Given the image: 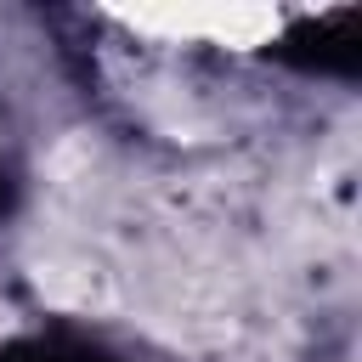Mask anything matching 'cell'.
Wrapping results in <instances>:
<instances>
[{
  "label": "cell",
  "mask_w": 362,
  "mask_h": 362,
  "mask_svg": "<svg viewBox=\"0 0 362 362\" xmlns=\"http://www.w3.org/2000/svg\"><path fill=\"white\" fill-rule=\"evenodd\" d=\"M283 57L311 62V68H339V74H351L356 57H362V17H356V11H334V17H322V23L300 28V34H288Z\"/></svg>",
  "instance_id": "6da1fadb"
},
{
  "label": "cell",
  "mask_w": 362,
  "mask_h": 362,
  "mask_svg": "<svg viewBox=\"0 0 362 362\" xmlns=\"http://www.w3.org/2000/svg\"><path fill=\"white\" fill-rule=\"evenodd\" d=\"M0 362H62V351H57V345H51V351H45V345H34V351H6Z\"/></svg>",
  "instance_id": "7a4b0ae2"
},
{
  "label": "cell",
  "mask_w": 362,
  "mask_h": 362,
  "mask_svg": "<svg viewBox=\"0 0 362 362\" xmlns=\"http://www.w3.org/2000/svg\"><path fill=\"white\" fill-rule=\"evenodd\" d=\"M0 204H6V175H0Z\"/></svg>",
  "instance_id": "3957f363"
}]
</instances>
